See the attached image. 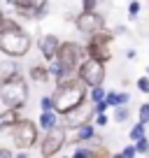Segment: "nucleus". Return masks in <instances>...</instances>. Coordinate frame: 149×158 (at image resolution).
<instances>
[{
	"mask_svg": "<svg viewBox=\"0 0 149 158\" xmlns=\"http://www.w3.org/2000/svg\"><path fill=\"white\" fill-rule=\"evenodd\" d=\"M5 23V14H2V10H0V26Z\"/></svg>",
	"mask_w": 149,
	"mask_h": 158,
	"instance_id": "34",
	"label": "nucleus"
},
{
	"mask_svg": "<svg viewBox=\"0 0 149 158\" xmlns=\"http://www.w3.org/2000/svg\"><path fill=\"white\" fill-rule=\"evenodd\" d=\"M77 74L82 77V81H84L89 89H93V86H103V81H105V63L89 56L86 60H82Z\"/></svg>",
	"mask_w": 149,
	"mask_h": 158,
	"instance_id": "5",
	"label": "nucleus"
},
{
	"mask_svg": "<svg viewBox=\"0 0 149 158\" xmlns=\"http://www.w3.org/2000/svg\"><path fill=\"white\" fill-rule=\"evenodd\" d=\"M109 102V107H119V105H128V93H112V91H109L107 93V98H105Z\"/></svg>",
	"mask_w": 149,
	"mask_h": 158,
	"instance_id": "17",
	"label": "nucleus"
},
{
	"mask_svg": "<svg viewBox=\"0 0 149 158\" xmlns=\"http://www.w3.org/2000/svg\"><path fill=\"white\" fill-rule=\"evenodd\" d=\"M37 2H40V0H10V5H14L16 14L23 16V19H30V16H33V10L37 7Z\"/></svg>",
	"mask_w": 149,
	"mask_h": 158,
	"instance_id": "11",
	"label": "nucleus"
},
{
	"mask_svg": "<svg viewBox=\"0 0 149 158\" xmlns=\"http://www.w3.org/2000/svg\"><path fill=\"white\" fill-rule=\"evenodd\" d=\"M0 156H2V158H5V156H12V151H10V149H5V147H0Z\"/></svg>",
	"mask_w": 149,
	"mask_h": 158,
	"instance_id": "33",
	"label": "nucleus"
},
{
	"mask_svg": "<svg viewBox=\"0 0 149 158\" xmlns=\"http://www.w3.org/2000/svg\"><path fill=\"white\" fill-rule=\"evenodd\" d=\"M19 121H21V118H19V109H16V107H7L5 112L0 114V130L7 128V126L12 128V126L19 123Z\"/></svg>",
	"mask_w": 149,
	"mask_h": 158,
	"instance_id": "15",
	"label": "nucleus"
},
{
	"mask_svg": "<svg viewBox=\"0 0 149 158\" xmlns=\"http://www.w3.org/2000/svg\"><path fill=\"white\" fill-rule=\"evenodd\" d=\"M49 72H51V79H56V84H58V81H63V79L74 77V72H72V70H68V68H65V65L61 63L58 58H54V60H51Z\"/></svg>",
	"mask_w": 149,
	"mask_h": 158,
	"instance_id": "12",
	"label": "nucleus"
},
{
	"mask_svg": "<svg viewBox=\"0 0 149 158\" xmlns=\"http://www.w3.org/2000/svg\"><path fill=\"white\" fill-rule=\"evenodd\" d=\"M0 86H2V84H0Z\"/></svg>",
	"mask_w": 149,
	"mask_h": 158,
	"instance_id": "35",
	"label": "nucleus"
},
{
	"mask_svg": "<svg viewBox=\"0 0 149 158\" xmlns=\"http://www.w3.org/2000/svg\"><path fill=\"white\" fill-rule=\"evenodd\" d=\"M128 116H130V109L126 107V105H119L117 112H114V121L117 123H124V121H128Z\"/></svg>",
	"mask_w": 149,
	"mask_h": 158,
	"instance_id": "20",
	"label": "nucleus"
},
{
	"mask_svg": "<svg viewBox=\"0 0 149 158\" xmlns=\"http://www.w3.org/2000/svg\"><path fill=\"white\" fill-rule=\"evenodd\" d=\"M47 12H49V0H40L37 7L33 10V16H35V19H45Z\"/></svg>",
	"mask_w": 149,
	"mask_h": 158,
	"instance_id": "19",
	"label": "nucleus"
},
{
	"mask_svg": "<svg viewBox=\"0 0 149 158\" xmlns=\"http://www.w3.org/2000/svg\"><path fill=\"white\" fill-rule=\"evenodd\" d=\"M0 100H2L5 107H16V109H21L26 105V100H28V86H26L21 74H14V77L2 81V86H0Z\"/></svg>",
	"mask_w": 149,
	"mask_h": 158,
	"instance_id": "3",
	"label": "nucleus"
},
{
	"mask_svg": "<svg viewBox=\"0 0 149 158\" xmlns=\"http://www.w3.org/2000/svg\"><path fill=\"white\" fill-rule=\"evenodd\" d=\"M135 147H138V153H147V151H149V139H147V137L138 139V144H135Z\"/></svg>",
	"mask_w": 149,
	"mask_h": 158,
	"instance_id": "28",
	"label": "nucleus"
},
{
	"mask_svg": "<svg viewBox=\"0 0 149 158\" xmlns=\"http://www.w3.org/2000/svg\"><path fill=\"white\" fill-rule=\"evenodd\" d=\"M96 123H91V121H86V123H82L79 128H77V135H74V142L77 144H84V142H91V139L96 137Z\"/></svg>",
	"mask_w": 149,
	"mask_h": 158,
	"instance_id": "13",
	"label": "nucleus"
},
{
	"mask_svg": "<svg viewBox=\"0 0 149 158\" xmlns=\"http://www.w3.org/2000/svg\"><path fill=\"white\" fill-rule=\"evenodd\" d=\"M86 56H91V58H98V60H103V63L112 60V33L98 30V33L89 35Z\"/></svg>",
	"mask_w": 149,
	"mask_h": 158,
	"instance_id": "4",
	"label": "nucleus"
},
{
	"mask_svg": "<svg viewBox=\"0 0 149 158\" xmlns=\"http://www.w3.org/2000/svg\"><path fill=\"white\" fill-rule=\"evenodd\" d=\"M140 121H142V123H149V102L140 105Z\"/></svg>",
	"mask_w": 149,
	"mask_h": 158,
	"instance_id": "25",
	"label": "nucleus"
},
{
	"mask_svg": "<svg viewBox=\"0 0 149 158\" xmlns=\"http://www.w3.org/2000/svg\"><path fill=\"white\" fill-rule=\"evenodd\" d=\"M14 74H19V68H16L12 60H7V63L0 65V77H2V81H5V79H10V77H14Z\"/></svg>",
	"mask_w": 149,
	"mask_h": 158,
	"instance_id": "18",
	"label": "nucleus"
},
{
	"mask_svg": "<svg viewBox=\"0 0 149 158\" xmlns=\"http://www.w3.org/2000/svg\"><path fill=\"white\" fill-rule=\"evenodd\" d=\"M56 109H47V112L40 114V121H37V126H40L42 130H51L54 126H58V118H56Z\"/></svg>",
	"mask_w": 149,
	"mask_h": 158,
	"instance_id": "16",
	"label": "nucleus"
},
{
	"mask_svg": "<svg viewBox=\"0 0 149 158\" xmlns=\"http://www.w3.org/2000/svg\"><path fill=\"white\" fill-rule=\"evenodd\" d=\"M74 26H77V30L79 33H84V35H93V33H98V30H103L105 28V16L103 14H98V12H82L77 19H74Z\"/></svg>",
	"mask_w": 149,
	"mask_h": 158,
	"instance_id": "9",
	"label": "nucleus"
},
{
	"mask_svg": "<svg viewBox=\"0 0 149 158\" xmlns=\"http://www.w3.org/2000/svg\"><path fill=\"white\" fill-rule=\"evenodd\" d=\"M84 54H86V51L82 49L79 44H74V42H61L56 58H58L68 70L77 72V70H79V65H82V56H84Z\"/></svg>",
	"mask_w": 149,
	"mask_h": 158,
	"instance_id": "8",
	"label": "nucleus"
},
{
	"mask_svg": "<svg viewBox=\"0 0 149 158\" xmlns=\"http://www.w3.org/2000/svg\"><path fill=\"white\" fill-rule=\"evenodd\" d=\"M138 12H140V2H138V0H128V16H130V19H135Z\"/></svg>",
	"mask_w": 149,
	"mask_h": 158,
	"instance_id": "24",
	"label": "nucleus"
},
{
	"mask_svg": "<svg viewBox=\"0 0 149 158\" xmlns=\"http://www.w3.org/2000/svg\"><path fill=\"white\" fill-rule=\"evenodd\" d=\"M65 126H54L51 130H47V135H45V139H42V144H40V153L42 156H47V158H51V156H56V153L63 149V144H65Z\"/></svg>",
	"mask_w": 149,
	"mask_h": 158,
	"instance_id": "7",
	"label": "nucleus"
},
{
	"mask_svg": "<svg viewBox=\"0 0 149 158\" xmlns=\"http://www.w3.org/2000/svg\"><path fill=\"white\" fill-rule=\"evenodd\" d=\"M93 123H96V126H107V116H105V114H98Z\"/></svg>",
	"mask_w": 149,
	"mask_h": 158,
	"instance_id": "32",
	"label": "nucleus"
},
{
	"mask_svg": "<svg viewBox=\"0 0 149 158\" xmlns=\"http://www.w3.org/2000/svg\"><path fill=\"white\" fill-rule=\"evenodd\" d=\"M109 107V102L107 100H100V102H93V112L96 114H105V109Z\"/></svg>",
	"mask_w": 149,
	"mask_h": 158,
	"instance_id": "27",
	"label": "nucleus"
},
{
	"mask_svg": "<svg viewBox=\"0 0 149 158\" xmlns=\"http://www.w3.org/2000/svg\"><path fill=\"white\" fill-rule=\"evenodd\" d=\"M105 98H107V93H105L100 86H93V89H91V100H93V102H100V100H105Z\"/></svg>",
	"mask_w": 149,
	"mask_h": 158,
	"instance_id": "23",
	"label": "nucleus"
},
{
	"mask_svg": "<svg viewBox=\"0 0 149 158\" xmlns=\"http://www.w3.org/2000/svg\"><path fill=\"white\" fill-rule=\"evenodd\" d=\"M144 126H147V123L138 121V126H133V128H130V139H133V142H138V139L144 137Z\"/></svg>",
	"mask_w": 149,
	"mask_h": 158,
	"instance_id": "22",
	"label": "nucleus"
},
{
	"mask_svg": "<svg viewBox=\"0 0 149 158\" xmlns=\"http://www.w3.org/2000/svg\"><path fill=\"white\" fill-rule=\"evenodd\" d=\"M98 2L100 0H82V7H84L86 12H93L96 7H98Z\"/></svg>",
	"mask_w": 149,
	"mask_h": 158,
	"instance_id": "30",
	"label": "nucleus"
},
{
	"mask_svg": "<svg viewBox=\"0 0 149 158\" xmlns=\"http://www.w3.org/2000/svg\"><path fill=\"white\" fill-rule=\"evenodd\" d=\"M40 107H42V112H47V109H54V98H42L40 100Z\"/></svg>",
	"mask_w": 149,
	"mask_h": 158,
	"instance_id": "29",
	"label": "nucleus"
},
{
	"mask_svg": "<svg viewBox=\"0 0 149 158\" xmlns=\"http://www.w3.org/2000/svg\"><path fill=\"white\" fill-rule=\"evenodd\" d=\"M37 128H40V126H35L33 121L21 118L19 123L12 126V139H14V144H16L19 149L33 147V144L37 142Z\"/></svg>",
	"mask_w": 149,
	"mask_h": 158,
	"instance_id": "6",
	"label": "nucleus"
},
{
	"mask_svg": "<svg viewBox=\"0 0 149 158\" xmlns=\"http://www.w3.org/2000/svg\"><path fill=\"white\" fill-rule=\"evenodd\" d=\"M28 77L33 79V81H37V84H45V81L51 79V72H49V68H45V65H30Z\"/></svg>",
	"mask_w": 149,
	"mask_h": 158,
	"instance_id": "14",
	"label": "nucleus"
},
{
	"mask_svg": "<svg viewBox=\"0 0 149 158\" xmlns=\"http://www.w3.org/2000/svg\"><path fill=\"white\" fill-rule=\"evenodd\" d=\"M135 153H138V147H126L124 151H121V156H124V158H133Z\"/></svg>",
	"mask_w": 149,
	"mask_h": 158,
	"instance_id": "31",
	"label": "nucleus"
},
{
	"mask_svg": "<svg viewBox=\"0 0 149 158\" xmlns=\"http://www.w3.org/2000/svg\"><path fill=\"white\" fill-rule=\"evenodd\" d=\"M138 89H140V93H149V77L138 79Z\"/></svg>",
	"mask_w": 149,
	"mask_h": 158,
	"instance_id": "26",
	"label": "nucleus"
},
{
	"mask_svg": "<svg viewBox=\"0 0 149 158\" xmlns=\"http://www.w3.org/2000/svg\"><path fill=\"white\" fill-rule=\"evenodd\" d=\"M74 158H98V153H96V149H84V147H77L74 149Z\"/></svg>",
	"mask_w": 149,
	"mask_h": 158,
	"instance_id": "21",
	"label": "nucleus"
},
{
	"mask_svg": "<svg viewBox=\"0 0 149 158\" xmlns=\"http://www.w3.org/2000/svg\"><path fill=\"white\" fill-rule=\"evenodd\" d=\"M58 47H61V42H58L56 35H45V37H40V51H42V56H45L47 60H54L56 58Z\"/></svg>",
	"mask_w": 149,
	"mask_h": 158,
	"instance_id": "10",
	"label": "nucleus"
},
{
	"mask_svg": "<svg viewBox=\"0 0 149 158\" xmlns=\"http://www.w3.org/2000/svg\"><path fill=\"white\" fill-rule=\"evenodd\" d=\"M30 49V37L14 19H5L0 26V51L10 58H21Z\"/></svg>",
	"mask_w": 149,
	"mask_h": 158,
	"instance_id": "2",
	"label": "nucleus"
},
{
	"mask_svg": "<svg viewBox=\"0 0 149 158\" xmlns=\"http://www.w3.org/2000/svg\"><path fill=\"white\" fill-rule=\"evenodd\" d=\"M51 98H54V109L61 116H65V114L74 112L77 107L84 105L86 84L82 81L79 74H77V77H70V79H63V81H58V86H56Z\"/></svg>",
	"mask_w": 149,
	"mask_h": 158,
	"instance_id": "1",
	"label": "nucleus"
}]
</instances>
